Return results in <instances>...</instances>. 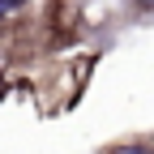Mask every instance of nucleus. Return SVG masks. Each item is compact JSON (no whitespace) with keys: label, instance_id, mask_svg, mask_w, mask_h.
<instances>
[{"label":"nucleus","instance_id":"f257e3e1","mask_svg":"<svg viewBox=\"0 0 154 154\" xmlns=\"http://www.w3.org/2000/svg\"><path fill=\"white\" fill-rule=\"evenodd\" d=\"M13 9H22V0H0V17H5V13H13Z\"/></svg>","mask_w":154,"mask_h":154},{"label":"nucleus","instance_id":"f03ea898","mask_svg":"<svg viewBox=\"0 0 154 154\" xmlns=\"http://www.w3.org/2000/svg\"><path fill=\"white\" fill-rule=\"evenodd\" d=\"M137 5H154V0H137Z\"/></svg>","mask_w":154,"mask_h":154}]
</instances>
